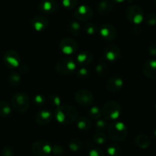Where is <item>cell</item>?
Returning a JSON list of instances; mask_svg holds the SVG:
<instances>
[{"instance_id":"6da1fadb","label":"cell","mask_w":156,"mask_h":156,"mask_svg":"<svg viewBox=\"0 0 156 156\" xmlns=\"http://www.w3.org/2000/svg\"><path fill=\"white\" fill-rule=\"evenodd\" d=\"M54 117L58 123L64 125H69L76 121L78 113L76 108L70 105H61L54 113Z\"/></svg>"},{"instance_id":"7a4b0ae2","label":"cell","mask_w":156,"mask_h":156,"mask_svg":"<svg viewBox=\"0 0 156 156\" xmlns=\"http://www.w3.org/2000/svg\"><path fill=\"white\" fill-rule=\"evenodd\" d=\"M109 136L112 140L116 142L122 141L128 134V128L126 125L121 121H113L107 128Z\"/></svg>"},{"instance_id":"3957f363","label":"cell","mask_w":156,"mask_h":156,"mask_svg":"<svg viewBox=\"0 0 156 156\" xmlns=\"http://www.w3.org/2000/svg\"><path fill=\"white\" fill-rule=\"evenodd\" d=\"M121 112L120 105L115 101H109L102 107V114L107 121H116L120 116Z\"/></svg>"},{"instance_id":"277c9868","label":"cell","mask_w":156,"mask_h":156,"mask_svg":"<svg viewBox=\"0 0 156 156\" xmlns=\"http://www.w3.org/2000/svg\"><path fill=\"white\" fill-rule=\"evenodd\" d=\"M11 105L16 112L22 114L29 109L30 99L24 92H18L12 96Z\"/></svg>"},{"instance_id":"5b68a950","label":"cell","mask_w":156,"mask_h":156,"mask_svg":"<svg viewBox=\"0 0 156 156\" xmlns=\"http://www.w3.org/2000/svg\"><path fill=\"white\" fill-rule=\"evenodd\" d=\"M55 70L57 73L64 76H69L76 70V63L70 58H61L57 61L55 64Z\"/></svg>"},{"instance_id":"8992f818","label":"cell","mask_w":156,"mask_h":156,"mask_svg":"<svg viewBox=\"0 0 156 156\" xmlns=\"http://www.w3.org/2000/svg\"><path fill=\"white\" fill-rule=\"evenodd\" d=\"M125 16L129 22L134 24H141L145 18L143 10L137 5L128 6L125 11Z\"/></svg>"},{"instance_id":"52a82bcc","label":"cell","mask_w":156,"mask_h":156,"mask_svg":"<svg viewBox=\"0 0 156 156\" xmlns=\"http://www.w3.org/2000/svg\"><path fill=\"white\" fill-rule=\"evenodd\" d=\"M31 150L35 156H48L52 152V146L45 140H37L32 143Z\"/></svg>"},{"instance_id":"ba28073f","label":"cell","mask_w":156,"mask_h":156,"mask_svg":"<svg viewBox=\"0 0 156 156\" xmlns=\"http://www.w3.org/2000/svg\"><path fill=\"white\" fill-rule=\"evenodd\" d=\"M73 17L80 21H87L93 17V10L87 5H80L73 13Z\"/></svg>"},{"instance_id":"9c48e42d","label":"cell","mask_w":156,"mask_h":156,"mask_svg":"<svg viewBox=\"0 0 156 156\" xmlns=\"http://www.w3.org/2000/svg\"><path fill=\"white\" fill-rule=\"evenodd\" d=\"M75 100L78 105L84 107H88L93 104L94 98L92 92L87 89H80L75 94Z\"/></svg>"},{"instance_id":"30bf717a","label":"cell","mask_w":156,"mask_h":156,"mask_svg":"<svg viewBox=\"0 0 156 156\" xmlns=\"http://www.w3.org/2000/svg\"><path fill=\"white\" fill-rule=\"evenodd\" d=\"M99 34L101 37L106 41H112L116 39L117 36V31L116 27L111 24L105 23L100 25L99 28Z\"/></svg>"},{"instance_id":"8fae6325","label":"cell","mask_w":156,"mask_h":156,"mask_svg":"<svg viewBox=\"0 0 156 156\" xmlns=\"http://www.w3.org/2000/svg\"><path fill=\"white\" fill-rule=\"evenodd\" d=\"M78 48V44L75 40L66 37L61 40L59 43V49L63 53L70 55L74 53Z\"/></svg>"},{"instance_id":"7c38bea8","label":"cell","mask_w":156,"mask_h":156,"mask_svg":"<svg viewBox=\"0 0 156 156\" xmlns=\"http://www.w3.org/2000/svg\"><path fill=\"white\" fill-rule=\"evenodd\" d=\"M4 63L8 68L14 69L19 66L20 56L15 50H9L4 53L3 56Z\"/></svg>"},{"instance_id":"4fadbf2b","label":"cell","mask_w":156,"mask_h":156,"mask_svg":"<svg viewBox=\"0 0 156 156\" xmlns=\"http://www.w3.org/2000/svg\"><path fill=\"white\" fill-rule=\"evenodd\" d=\"M103 56L110 62H116L119 60L121 56L120 48L114 44H109L104 49Z\"/></svg>"},{"instance_id":"5bb4252c","label":"cell","mask_w":156,"mask_h":156,"mask_svg":"<svg viewBox=\"0 0 156 156\" xmlns=\"http://www.w3.org/2000/svg\"><path fill=\"white\" fill-rule=\"evenodd\" d=\"M38 9L42 14L50 15L58 10V4L56 0H41L38 5Z\"/></svg>"},{"instance_id":"9a60e30c","label":"cell","mask_w":156,"mask_h":156,"mask_svg":"<svg viewBox=\"0 0 156 156\" xmlns=\"http://www.w3.org/2000/svg\"><path fill=\"white\" fill-rule=\"evenodd\" d=\"M31 25L36 31H43L48 27L49 20L44 15H36L31 20Z\"/></svg>"},{"instance_id":"2e32d148","label":"cell","mask_w":156,"mask_h":156,"mask_svg":"<svg viewBox=\"0 0 156 156\" xmlns=\"http://www.w3.org/2000/svg\"><path fill=\"white\" fill-rule=\"evenodd\" d=\"M142 72L148 79H156V59H149L144 63Z\"/></svg>"},{"instance_id":"e0dca14e","label":"cell","mask_w":156,"mask_h":156,"mask_svg":"<svg viewBox=\"0 0 156 156\" xmlns=\"http://www.w3.org/2000/svg\"><path fill=\"white\" fill-rule=\"evenodd\" d=\"M52 119H53V114L50 111L42 110L36 114L35 117V121L40 126H44L50 123Z\"/></svg>"},{"instance_id":"ac0fdd59","label":"cell","mask_w":156,"mask_h":156,"mask_svg":"<svg viewBox=\"0 0 156 156\" xmlns=\"http://www.w3.org/2000/svg\"><path fill=\"white\" fill-rule=\"evenodd\" d=\"M123 80L119 76H113L107 82L106 88L110 92H116L122 89L123 86Z\"/></svg>"},{"instance_id":"d6986e66","label":"cell","mask_w":156,"mask_h":156,"mask_svg":"<svg viewBox=\"0 0 156 156\" xmlns=\"http://www.w3.org/2000/svg\"><path fill=\"white\" fill-rule=\"evenodd\" d=\"M93 60V54L90 51H83L76 56V62L80 67L90 65Z\"/></svg>"},{"instance_id":"ffe728a7","label":"cell","mask_w":156,"mask_h":156,"mask_svg":"<svg viewBox=\"0 0 156 156\" xmlns=\"http://www.w3.org/2000/svg\"><path fill=\"white\" fill-rule=\"evenodd\" d=\"M113 9V3L110 0H101L98 2L96 5L97 12L100 15H107L110 13Z\"/></svg>"},{"instance_id":"44dd1931","label":"cell","mask_w":156,"mask_h":156,"mask_svg":"<svg viewBox=\"0 0 156 156\" xmlns=\"http://www.w3.org/2000/svg\"><path fill=\"white\" fill-rule=\"evenodd\" d=\"M76 126L82 131H88L91 128L92 123L90 119L84 116H79L76 120Z\"/></svg>"},{"instance_id":"7402d4cb","label":"cell","mask_w":156,"mask_h":156,"mask_svg":"<svg viewBox=\"0 0 156 156\" xmlns=\"http://www.w3.org/2000/svg\"><path fill=\"white\" fill-rule=\"evenodd\" d=\"M135 143L140 149H147L151 144V141L147 136L141 134L137 136L135 139Z\"/></svg>"},{"instance_id":"603a6c76","label":"cell","mask_w":156,"mask_h":156,"mask_svg":"<svg viewBox=\"0 0 156 156\" xmlns=\"http://www.w3.org/2000/svg\"><path fill=\"white\" fill-rule=\"evenodd\" d=\"M109 68L107 64L103 61H99L97 64H96V67H95V72H96V75L99 77H102L105 76L107 74Z\"/></svg>"},{"instance_id":"cb8c5ba5","label":"cell","mask_w":156,"mask_h":156,"mask_svg":"<svg viewBox=\"0 0 156 156\" xmlns=\"http://www.w3.org/2000/svg\"><path fill=\"white\" fill-rule=\"evenodd\" d=\"M12 112L11 105L6 101H0V117H9Z\"/></svg>"},{"instance_id":"d4e9b609","label":"cell","mask_w":156,"mask_h":156,"mask_svg":"<svg viewBox=\"0 0 156 156\" xmlns=\"http://www.w3.org/2000/svg\"><path fill=\"white\" fill-rule=\"evenodd\" d=\"M68 30L72 35L77 36L81 32V26L76 21H73L68 24Z\"/></svg>"},{"instance_id":"484cf974","label":"cell","mask_w":156,"mask_h":156,"mask_svg":"<svg viewBox=\"0 0 156 156\" xmlns=\"http://www.w3.org/2000/svg\"><path fill=\"white\" fill-rule=\"evenodd\" d=\"M106 152L108 156H120L122 149L117 144H111L107 147Z\"/></svg>"},{"instance_id":"4316f807","label":"cell","mask_w":156,"mask_h":156,"mask_svg":"<svg viewBox=\"0 0 156 156\" xmlns=\"http://www.w3.org/2000/svg\"><path fill=\"white\" fill-rule=\"evenodd\" d=\"M8 81H9V83L12 86L16 87L19 85L20 82H21V76H20V75L17 72H12L9 75Z\"/></svg>"},{"instance_id":"83f0119b","label":"cell","mask_w":156,"mask_h":156,"mask_svg":"<svg viewBox=\"0 0 156 156\" xmlns=\"http://www.w3.org/2000/svg\"><path fill=\"white\" fill-rule=\"evenodd\" d=\"M68 148L72 152H76L82 148V143L78 139H72L68 142Z\"/></svg>"},{"instance_id":"f1b7e54d","label":"cell","mask_w":156,"mask_h":156,"mask_svg":"<svg viewBox=\"0 0 156 156\" xmlns=\"http://www.w3.org/2000/svg\"><path fill=\"white\" fill-rule=\"evenodd\" d=\"M89 116L90 118L93 120H98L100 119L102 114V110L99 108V107H92L89 111Z\"/></svg>"},{"instance_id":"f546056e","label":"cell","mask_w":156,"mask_h":156,"mask_svg":"<svg viewBox=\"0 0 156 156\" xmlns=\"http://www.w3.org/2000/svg\"><path fill=\"white\" fill-rule=\"evenodd\" d=\"M84 31L88 35H93L97 32V26L93 22H87L84 26Z\"/></svg>"},{"instance_id":"4dcf8cb0","label":"cell","mask_w":156,"mask_h":156,"mask_svg":"<svg viewBox=\"0 0 156 156\" xmlns=\"http://www.w3.org/2000/svg\"><path fill=\"white\" fill-rule=\"evenodd\" d=\"M93 140L94 143H96L97 145H102L107 141V137L102 132H99L93 135Z\"/></svg>"},{"instance_id":"1f68e13d","label":"cell","mask_w":156,"mask_h":156,"mask_svg":"<svg viewBox=\"0 0 156 156\" xmlns=\"http://www.w3.org/2000/svg\"><path fill=\"white\" fill-rule=\"evenodd\" d=\"M76 76H77L80 79L86 80V79H89V77L90 76V73L86 67H80V68L76 71Z\"/></svg>"},{"instance_id":"d6a6232c","label":"cell","mask_w":156,"mask_h":156,"mask_svg":"<svg viewBox=\"0 0 156 156\" xmlns=\"http://www.w3.org/2000/svg\"><path fill=\"white\" fill-rule=\"evenodd\" d=\"M145 22L148 26L156 25V13L155 12H151L148 13L144 18Z\"/></svg>"},{"instance_id":"836d02e7","label":"cell","mask_w":156,"mask_h":156,"mask_svg":"<svg viewBox=\"0 0 156 156\" xmlns=\"http://www.w3.org/2000/svg\"><path fill=\"white\" fill-rule=\"evenodd\" d=\"M109 124L107 120H98L96 122V129H97L99 131H103L105 129H107Z\"/></svg>"},{"instance_id":"e575fe53","label":"cell","mask_w":156,"mask_h":156,"mask_svg":"<svg viewBox=\"0 0 156 156\" xmlns=\"http://www.w3.org/2000/svg\"><path fill=\"white\" fill-rule=\"evenodd\" d=\"M78 0H62V5L67 9H73L76 6Z\"/></svg>"},{"instance_id":"d590c367","label":"cell","mask_w":156,"mask_h":156,"mask_svg":"<svg viewBox=\"0 0 156 156\" xmlns=\"http://www.w3.org/2000/svg\"><path fill=\"white\" fill-rule=\"evenodd\" d=\"M49 102L50 103V105L57 107V108H58L61 106V100L59 96L55 95V94H50L49 96Z\"/></svg>"},{"instance_id":"8d00e7d4","label":"cell","mask_w":156,"mask_h":156,"mask_svg":"<svg viewBox=\"0 0 156 156\" xmlns=\"http://www.w3.org/2000/svg\"><path fill=\"white\" fill-rule=\"evenodd\" d=\"M34 103L35 105H38V106H41V105H44V103H45V98L41 94H37L34 97Z\"/></svg>"},{"instance_id":"74e56055","label":"cell","mask_w":156,"mask_h":156,"mask_svg":"<svg viewBox=\"0 0 156 156\" xmlns=\"http://www.w3.org/2000/svg\"><path fill=\"white\" fill-rule=\"evenodd\" d=\"M2 156H14V152L10 146H5L1 152Z\"/></svg>"},{"instance_id":"f35d334b","label":"cell","mask_w":156,"mask_h":156,"mask_svg":"<svg viewBox=\"0 0 156 156\" xmlns=\"http://www.w3.org/2000/svg\"><path fill=\"white\" fill-rule=\"evenodd\" d=\"M88 156H105V155L101 149L95 148V149H91L90 151Z\"/></svg>"},{"instance_id":"ab89813d","label":"cell","mask_w":156,"mask_h":156,"mask_svg":"<svg viewBox=\"0 0 156 156\" xmlns=\"http://www.w3.org/2000/svg\"><path fill=\"white\" fill-rule=\"evenodd\" d=\"M52 152L56 155H61L64 154V149L61 146L55 145V146H52Z\"/></svg>"},{"instance_id":"60d3db41","label":"cell","mask_w":156,"mask_h":156,"mask_svg":"<svg viewBox=\"0 0 156 156\" xmlns=\"http://www.w3.org/2000/svg\"><path fill=\"white\" fill-rule=\"evenodd\" d=\"M148 53L151 56H156V43H152L148 47Z\"/></svg>"},{"instance_id":"b9f144b4","label":"cell","mask_w":156,"mask_h":156,"mask_svg":"<svg viewBox=\"0 0 156 156\" xmlns=\"http://www.w3.org/2000/svg\"><path fill=\"white\" fill-rule=\"evenodd\" d=\"M110 1H111L112 2H115V3H122L124 1H125V0H110Z\"/></svg>"},{"instance_id":"7bdbcfd3","label":"cell","mask_w":156,"mask_h":156,"mask_svg":"<svg viewBox=\"0 0 156 156\" xmlns=\"http://www.w3.org/2000/svg\"><path fill=\"white\" fill-rule=\"evenodd\" d=\"M154 5H156V0H154Z\"/></svg>"},{"instance_id":"ee69618b","label":"cell","mask_w":156,"mask_h":156,"mask_svg":"<svg viewBox=\"0 0 156 156\" xmlns=\"http://www.w3.org/2000/svg\"><path fill=\"white\" fill-rule=\"evenodd\" d=\"M155 109H156V103H155Z\"/></svg>"}]
</instances>
